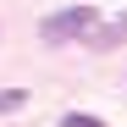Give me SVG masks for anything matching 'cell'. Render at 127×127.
Here are the masks:
<instances>
[{
  "mask_svg": "<svg viewBox=\"0 0 127 127\" xmlns=\"http://www.w3.org/2000/svg\"><path fill=\"white\" fill-rule=\"evenodd\" d=\"M94 22H99L94 6H66V11L44 17V22H39V33H44V44H66V39H83Z\"/></svg>",
  "mask_w": 127,
  "mask_h": 127,
  "instance_id": "obj_1",
  "label": "cell"
},
{
  "mask_svg": "<svg viewBox=\"0 0 127 127\" xmlns=\"http://www.w3.org/2000/svg\"><path fill=\"white\" fill-rule=\"evenodd\" d=\"M122 39H127V17H116V22H105V28L94 22L89 33H83V44H89V50H116Z\"/></svg>",
  "mask_w": 127,
  "mask_h": 127,
  "instance_id": "obj_2",
  "label": "cell"
},
{
  "mask_svg": "<svg viewBox=\"0 0 127 127\" xmlns=\"http://www.w3.org/2000/svg\"><path fill=\"white\" fill-rule=\"evenodd\" d=\"M22 105H28V89H0V116L22 111Z\"/></svg>",
  "mask_w": 127,
  "mask_h": 127,
  "instance_id": "obj_3",
  "label": "cell"
},
{
  "mask_svg": "<svg viewBox=\"0 0 127 127\" xmlns=\"http://www.w3.org/2000/svg\"><path fill=\"white\" fill-rule=\"evenodd\" d=\"M61 127H105V122H99V116H83V111H66Z\"/></svg>",
  "mask_w": 127,
  "mask_h": 127,
  "instance_id": "obj_4",
  "label": "cell"
}]
</instances>
